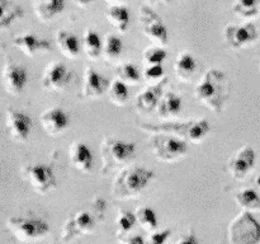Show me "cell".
<instances>
[{
	"instance_id": "cell-29",
	"label": "cell",
	"mask_w": 260,
	"mask_h": 244,
	"mask_svg": "<svg viewBox=\"0 0 260 244\" xmlns=\"http://www.w3.org/2000/svg\"><path fill=\"white\" fill-rule=\"evenodd\" d=\"M107 94L112 104L117 107H123L128 102V85L116 78L109 83Z\"/></svg>"
},
{
	"instance_id": "cell-15",
	"label": "cell",
	"mask_w": 260,
	"mask_h": 244,
	"mask_svg": "<svg viewBox=\"0 0 260 244\" xmlns=\"http://www.w3.org/2000/svg\"><path fill=\"white\" fill-rule=\"evenodd\" d=\"M27 71L23 66L8 61L2 71L3 88L9 96L18 97L23 93L27 84Z\"/></svg>"
},
{
	"instance_id": "cell-14",
	"label": "cell",
	"mask_w": 260,
	"mask_h": 244,
	"mask_svg": "<svg viewBox=\"0 0 260 244\" xmlns=\"http://www.w3.org/2000/svg\"><path fill=\"white\" fill-rule=\"evenodd\" d=\"M32 118L23 111L8 108L5 112V127L10 139L15 142H25L32 130Z\"/></svg>"
},
{
	"instance_id": "cell-17",
	"label": "cell",
	"mask_w": 260,
	"mask_h": 244,
	"mask_svg": "<svg viewBox=\"0 0 260 244\" xmlns=\"http://www.w3.org/2000/svg\"><path fill=\"white\" fill-rule=\"evenodd\" d=\"M13 47L18 48L28 57H35L37 55H45L51 51V42L45 38H40L32 32H24L15 36L12 41Z\"/></svg>"
},
{
	"instance_id": "cell-24",
	"label": "cell",
	"mask_w": 260,
	"mask_h": 244,
	"mask_svg": "<svg viewBox=\"0 0 260 244\" xmlns=\"http://www.w3.org/2000/svg\"><path fill=\"white\" fill-rule=\"evenodd\" d=\"M173 69H174L175 76L182 83H189L197 70V61L189 52L184 51L178 55Z\"/></svg>"
},
{
	"instance_id": "cell-18",
	"label": "cell",
	"mask_w": 260,
	"mask_h": 244,
	"mask_svg": "<svg viewBox=\"0 0 260 244\" xmlns=\"http://www.w3.org/2000/svg\"><path fill=\"white\" fill-rule=\"evenodd\" d=\"M167 81L168 79L165 78L157 84H149L146 88L142 89V92L137 94L135 107H136V111L139 113L147 114L156 108L162 94H164V88L167 85Z\"/></svg>"
},
{
	"instance_id": "cell-44",
	"label": "cell",
	"mask_w": 260,
	"mask_h": 244,
	"mask_svg": "<svg viewBox=\"0 0 260 244\" xmlns=\"http://www.w3.org/2000/svg\"><path fill=\"white\" fill-rule=\"evenodd\" d=\"M255 183H256V186L260 188V175H258V177L255 178Z\"/></svg>"
},
{
	"instance_id": "cell-36",
	"label": "cell",
	"mask_w": 260,
	"mask_h": 244,
	"mask_svg": "<svg viewBox=\"0 0 260 244\" xmlns=\"http://www.w3.org/2000/svg\"><path fill=\"white\" fill-rule=\"evenodd\" d=\"M142 79L149 84H157L165 79V70L162 65H147L142 71Z\"/></svg>"
},
{
	"instance_id": "cell-10",
	"label": "cell",
	"mask_w": 260,
	"mask_h": 244,
	"mask_svg": "<svg viewBox=\"0 0 260 244\" xmlns=\"http://www.w3.org/2000/svg\"><path fill=\"white\" fill-rule=\"evenodd\" d=\"M222 37L230 48L243 50L258 41V30L256 25L251 22L240 23V24L230 23L223 28Z\"/></svg>"
},
{
	"instance_id": "cell-12",
	"label": "cell",
	"mask_w": 260,
	"mask_h": 244,
	"mask_svg": "<svg viewBox=\"0 0 260 244\" xmlns=\"http://www.w3.org/2000/svg\"><path fill=\"white\" fill-rule=\"evenodd\" d=\"M73 79V70L62 63H51L46 66L42 76L41 85L50 93L63 92Z\"/></svg>"
},
{
	"instance_id": "cell-20",
	"label": "cell",
	"mask_w": 260,
	"mask_h": 244,
	"mask_svg": "<svg viewBox=\"0 0 260 244\" xmlns=\"http://www.w3.org/2000/svg\"><path fill=\"white\" fill-rule=\"evenodd\" d=\"M69 163L81 173H89L93 167V154L84 141H74L68 150Z\"/></svg>"
},
{
	"instance_id": "cell-32",
	"label": "cell",
	"mask_w": 260,
	"mask_h": 244,
	"mask_svg": "<svg viewBox=\"0 0 260 244\" xmlns=\"http://www.w3.org/2000/svg\"><path fill=\"white\" fill-rule=\"evenodd\" d=\"M116 76L117 79L123 81L126 85H139L142 74L140 73L136 65H134L132 63H123L117 66Z\"/></svg>"
},
{
	"instance_id": "cell-26",
	"label": "cell",
	"mask_w": 260,
	"mask_h": 244,
	"mask_svg": "<svg viewBox=\"0 0 260 244\" xmlns=\"http://www.w3.org/2000/svg\"><path fill=\"white\" fill-rule=\"evenodd\" d=\"M0 29L5 30L15 20H20L24 17V10L20 5L13 0H0Z\"/></svg>"
},
{
	"instance_id": "cell-8",
	"label": "cell",
	"mask_w": 260,
	"mask_h": 244,
	"mask_svg": "<svg viewBox=\"0 0 260 244\" xmlns=\"http://www.w3.org/2000/svg\"><path fill=\"white\" fill-rule=\"evenodd\" d=\"M20 173L25 182L38 195H47L48 192L55 190L57 185L55 172L51 165L42 164V163L27 164L23 165Z\"/></svg>"
},
{
	"instance_id": "cell-1",
	"label": "cell",
	"mask_w": 260,
	"mask_h": 244,
	"mask_svg": "<svg viewBox=\"0 0 260 244\" xmlns=\"http://www.w3.org/2000/svg\"><path fill=\"white\" fill-rule=\"evenodd\" d=\"M194 98L210 111L221 113L230 96L228 75L216 68L208 69L194 86Z\"/></svg>"
},
{
	"instance_id": "cell-19",
	"label": "cell",
	"mask_w": 260,
	"mask_h": 244,
	"mask_svg": "<svg viewBox=\"0 0 260 244\" xmlns=\"http://www.w3.org/2000/svg\"><path fill=\"white\" fill-rule=\"evenodd\" d=\"M109 81L91 66H86L83 75L81 94L86 99H96L107 93Z\"/></svg>"
},
{
	"instance_id": "cell-23",
	"label": "cell",
	"mask_w": 260,
	"mask_h": 244,
	"mask_svg": "<svg viewBox=\"0 0 260 244\" xmlns=\"http://www.w3.org/2000/svg\"><path fill=\"white\" fill-rule=\"evenodd\" d=\"M55 42L58 51L69 60H74L80 55V42L73 32L58 29L55 36Z\"/></svg>"
},
{
	"instance_id": "cell-11",
	"label": "cell",
	"mask_w": 260,
	"mask_h": 244,
	"mask_svg": "<svg viewBox=\"0 0 260 244\" xmlns=\"http://www.w3.org/2000/svg\"><path fill=\"white\" fill-rule=\"evenodd\" d=\"M96 228V219L93 212L78 211L74 216L69 218L61 228V239L70 241L81 235H91Z\"/></svg>"
},
{
	"instance_id": "cell-28",
	"label": "cell",
	"mask_w": 260,
	"mask_h": 244,
	"mask_svg": "<svg viewBox=\"0 0 260 244\" xmlns=\"http://www.w3.org/2000/svg\"><path fill=\"white\" fill-rule=\"evenodd\" d=\"M235 202L241 210L259 212L260 211V196L253 188H244L235 193Z\"/></svg>"
},
{
	"instance_id": "cell-2",
	"label": "cell",
	"mask_w": 260,
	"mask_h": 244,
	"mask_svg": "<svg viewBox=\"0 0 260 244\" xmlns=\"http://www.w3.org/2000/svg\"><path fill=\"white\" fill-rule=\"evenodd\" d=\"M155 178V172L147 168L131 165L117 173L111 187V193L117 200L135 198L147 187Z\"/></svg>"
},
{
	"instance_id": "cell-31",
	"label": "cell",
	"mask_w": 260,
	"mask_h": 244,
	"mask_svg": "<svg viewBox=\"0 0 260 244\" xmlns=\"http://www.w3.org/2000/svg\"><path fill=\"white\" fill-rule=\"evenodd\" d=\"M135 224H137L135 214H132L131 211L123 210V208L118 211L116 218V231L119 240H123L124 236L131 233L132 229L135 228Z\"/></svg>"
},
{
	"instance_id": "cell-16",
	"label": "cell",
	"mask_w": 260,
	"mask_h": 244,
	"mask_svg": "<svg viewBox=\"0 0 260 244\" xmlns=\"http://www.w3.org/2000/svg\"><path fill=\"white\" fill-rule=\"evenodd\" d=\"M40 122L46 134L51 137L61 136L70 126L69 116L60 107H50L45 109L41 113Z\"/></svg>"
},
{
	"instance_id": "cell-25",
	"label": "cell",
	"mask_w": 260,
	"mask_h": 244,
	"mask_svg": "<svg viewBox=\"0 0 260 244\" xmlns=\"http://www.w3.org/2000/svg\"><path fill=\"white\" fill-rule=\"evenodd\" d=\"M106 18L109 24L118 32L124 33L128 28L129 13L123 4L109 5L106 10Z\"/></svg>"
},
{
	"instance_id": "cell-35",
	"label": "cell",
	"mask_w": 260,
	"mask_h": 244,
	"mask_svg": "<svg viewBox=\"0 0 260 244\" xmlns=\"http://www.w3.org/2000/svg\"><path fill=\"white\" fill-rule=\"evenodd\" d=\"M167 56V51H165V48H162L161 46H149V47L145 48V51L142 52V61H144L145 66L162 65V63L165 61Z\"/></svg>"
},
{
	"instance_id": "cell-7",
	"label": "cell",
	"mask_w": 260,
	"mask_h": 244,
	"mask_svg": "<svg viewBox=\"0 0 260 244\" xmlns=\"http://www.w3.org/2000/svg\"><path fill=\"white\" fill-rule=\"evenodd\" d=\"M231 244H260V224L250 211L243 210L229 225Z\"/></svg>"
},
{
	"instance_id": "cell-39",
	"label": "cell",
	"mask_w": 260,
	"mask_h": 244,
	"mask_svg": "<svg viewBox=\"0 0 260 244\" xmlns=\"http://www.w3.org/2000/svg\"><path fill=\"white\" fill-rule=\"evenodd\" d=\"M174 244H200V241H198L197 236H196L194 234L188 233L187 235L180 236V238L178 239Z\"/></svg>"
},
{
	"instance_id": "cell-3",
	"label": "cell",
	"mask_w": 260,
	"mask_h": 244,
	"mask_svg": "<svg viewBox=\"0 0 260 244\" xmlns=\"http://www.w3.org/2000/svg\"><path fill=\"white\" fill-rule=\"evenodd\" d=\"M140 129L147 134H169L180 137L193 144H201L211 130L210 122L206 118L188 119L184 122H162L159 125L144 124Z\"/></svg>"
},
{
	"instance_id": "cell-13",
	"label": "cell",
	"mask_w": 260,
	"mask_h": 244,
	"mask_svg": "<svg viewBox=\"0 0 260 244\" xmlns=\"http://www.w3.org/2000/svg\"><path fill=\"white\" fill-rule=\"evenodd\" d=\"M256 152L249 145H244L231 155L228 162V172L235 180L246 179L251 170L255 168Z\"/></svg>"
},
{
	"instance_id": "cell-21",
	"label": "cell",
	"mask_w": 260,
	"mask_h": 244,
	"mask_svg": "<svg viewBox=\"0 0 260 244\" xmlns=\"http://www.w3.org/2000/svg\"><path fill=\"white\" fill-rule=\"evenodd\" d=\"M32 8L36 18L48 24L63 12L65 0H32Z\"/></svg>"
},
{
	"instance_id": "cell-42",
	"label": "cell",
	"mask_w": 260,
	"mask_h": 244,
	"mask_svg": "<svg viewBox=\"0 0 260 244\" xmlns=\"http://www.w3.org/2000/svg\"><path fill=\"white\" fill-rule=\"evenodd\" d=\"M149 3H152V4H157V3H164V4H169L170 0H147Z\"/></svg>"
},
{
	"instance_id": "cell-40",
	"label": "cell",
	"mask_w": 260,
	"mask_h": 244,
	"mask_svg": "<svg viewBox=\"0 0 260 244\" xmlns=\"http://www.w3.org/2000/svg\"><path fill=\"white\" fill-rule=\"evenodd\" d=\"M121 241H123V244H146L145 239L140 235L128 236V238L123 239V240H121Z\"/></svg>"
},
{
	"instance_id": "cell-5",
	"label": "cell",
	"mask_w": 260,
	"mask_h": 244,
	"mask_svg": "<svg viewBox=\"0 0 260 244\" xmlns=\"http://www.w3.org/2000/svg\"><path fill=\"white\" fill-rule=\"evenodd\" d=\"M7 229L20 243H33L50 234V225L36 216H12L7 220Z\"/></svg>"
},
{
	"instance_id": "cell-22",
	"label": "cell",
	"mask_w": 260,
	"mask_h": 244,
	"mask_svg": "<svg viewBox=\"0 0 260 244\" xmlns=\"http://www.w3.org/2000/svg\"><path fill=\"white\" fill-rule=\"evenodd\" d=\"M183 108L182 97L174 92H164L159 104L156 107L157 116L160 119H172L179 116Z\"/></svg>"
},
{
	"instance_id": "cell-6",
	"label": "cell",
	"mask_w": 260,
	"mask_h": 244,
	"mask_svg": "<svg viewBox=\"0 0 260 244\" xmlns=\"http://www.w3.org/2000/svg\"><path fill=\"white\" fill-rule=\"evenodd\" d=\"M149 147L155 159L162 163H175L188 155V144L185 140L169 134H151Z\"/></svg>"
},
{
	"instance_id": "cell-30",
	"label": "cell",
	"mask_w": 260,
	"mask_h": 244,
	"mask_svg": "<svg viewBox=\"0 0 260 244\" xmlns=\"http://www.w3.org/2000/svg\"><path fill=\"white\" fill-rule=\"evenodd\" d=\"M123 51V43L118 36L113 33H108L103 38V48H102V56L107 61H114L121 56Z\"/></svg>"
},
{
	"instance_id": "cell-4",
	"label": "cell",
	"mask_w": 260,
	"mask_h": 244,
	"mask_svg": "<svg viewBox=\"0 0 260 244\" xmlns=\"http://www.w3.org/2000/svg\"><path fill=\"white\" fill-rule=\"evenodd\" d=\"M99 150L102 159L101 173L107 175L113 170L123 168L127 163L134 159L136 145L135 142L122 141L114 137H104Z\"/></svg>"
},
{
	"instance_id": "cell-34",
	"label": "cell",
	"mask_w": 260,
	"mask_h": 244,
	"mask_svg": "<svg viewBox=\"0 0 260 244\" xmlns=\"http://www.w3.org/2000/svg\"><path fill=\"white\" fill-rule=\"evenodd\" d=\"M136 215V221L140 225V228L144 229L147 233H151L157 229V218L155 211L149 206H142L139 207L135 212Z\"/></svg>"
},
{
	"instance_id": "cell-27",
	"label": "cell",
	"mask_w": 260,
	"mask_h": 244,
	"mask_svg": "<svg viewBox=\"0 0 260 244\" xmlns=\"http://www.w3.org/2000/svg\"><path fill=\"white\" fill-rule=\"evenodd\" d=\"M102 48H103V41L101 40L98 33L94 29H85L83 35V50L86 57L91 61L98 60L102 56Z\"/></svg>"
},
{
	"instance_id": "cell-9",
	"label": "cell",
	"mask_w": 260,
	"mask_h": 244,
	"mask_svg": "<svg viewBox=\"0 0 260 244\" xmlns=\"http://www.w3.org/2000/svg\"><path fill=\"white\" fill-rule=\"evenodd\" d=\"M139 24L141 32L159 46H167L169 41L168 29L161 18L149 5H141L139 8Z\"/></svg>"
},
{
	"instance_id": "cell-43",
	"label": "cell",
	"mask_w": 260,
	"mask_h": 244,
	"mask_svg": "<svg viewBox=\"0 0 260 244\" xmlns=\"http://www.w3.org/2000/svg\"><path fill=\"white\" fill-rule=\"evenodd\" d=\"M109 5H113V4H122L124 0H106Z\"/></svg>"
},
{
	"instance_id": "cell-41",
	"label": "cell",
	"mask_w": 260,
	"mask_h": 244,
	"mask_svg": "<svg viewBox=\"0 0 260 244\" xmlns=\"http://www.w3.org/2000/svg\"><path fill=\"white\" fill-rule=\"evenodd\" d=\"M73 2L75 3V4L78 5V7L84 8V7H88V5L90 4V3H93L94 0H73Z\"/></svg>"
},
{
	"instance_id": "cell-45",
	"label": "cell",
	"mask_w": 260,
	"mask_h": 244,
	"mask_svg": "<svg viewBox=\"0 0 260 244\" xmlns=\"http://www.w3.org/2000/svg\"><path fill=\"white\" fill-rule=\"evenodd\" d=\"M259 68H260V66H259Z\"/></svg>"
},
{
	"instance_id": "cell-33",
	"label": "cell",
	"mask_w": 260,
	"mask_h": 244,
	"mask_svg": "<svg viewBox=\"0 0 260 244\" xmlns=\"http://www.w3.org/2000/svg\"><path fill=\"white\" fill-rule=\"evenodd\" d=\"M260 0H234L233 12L241 19H251L259 13Z\"/></svg>"
},
{
	"instance_id": "cell-37",
	"label": "cell",
	"mask_w": 260,
	"mask_h": 244,
	"mask_svg": "<svg viewBox=\"0 0 260 244\" xmlns=\"http://www.w3.org/2000/svg\"><path fill=\"white\" fill-rule=\"evenodd\" d=\"M170 234V229H165V230H155L149 233L147 238L145 239L146 244H165L169 239Z\"/></svg>"
},
{
	"instance_id": "cell-38",
	"label": "cell",
	"mask_w": 260,
	"mask_h": 244,
	"mask_svg": "<svg viewBox=\"0 0 260 244\" xmlns=\"http://www.w3.org/2000/svg\"><path fill=\"white\" fill-rule=\"evenodd\" d=\"M91 212L94 214V216H98V219H103V214L106 212V201L102 200V198H94L91 201Z\"/></svg>"
}]
</instances>
